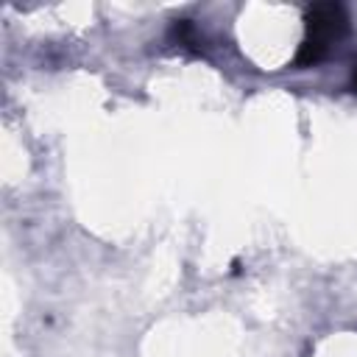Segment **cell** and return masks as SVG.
I'll return each instance as SVG.
<instances>
[{"mask_svg": "<svg viewBox=\"0 0 357 357\" xmlns=\"http://www.w3.org/2000/svg\"><path fill=\"white\" fill-rule=\"evenodd\" d=\"M349 33V14L340 3H315L304 11V39L293 59L296 67H315L332 45Z\"/></svg>", "mask_w": 357, "mask_h": 357, "instance_id": "cell-1", "label": "cell"}, {"mask_svg": "<svg viewBox=\"0 0 357 357\" xmlns=\"http://www.w3.org/2000/svg\"><path fill=\"white\" fill-rule=\"evenodd\" d=\"M349 89L357 95V59H354V64H351V75H349Z\"/></svg>", "mask_w": 357, "mask_h": 357, "instance_id": "cell-2", "label": "cell"}]
</instances>
